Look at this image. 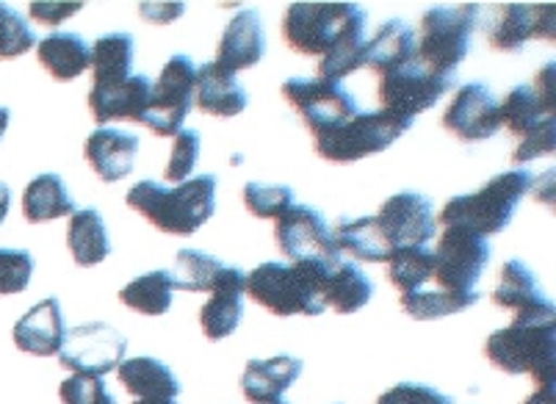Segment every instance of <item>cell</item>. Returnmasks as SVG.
Masks as SVG:
<instances>
[{"instance_id": "cb8c5ba5", "label": "cell", "mask_w": 556, "mask_h": 404, "mask_svg": "<svg viewBox=\"0 0 556 404\" xmlns=\"http://www.w3.org/2000/svg\"><path fill=\"white\" fill-rule=\"evenodd\" d=\"M150 89H153V84H150L148 75H130L123 84L92 86L89 109H92L100 128H105V123H114V119H134V123L141 125Z\"/></svg>"}, {"instance_id": "d4e9b609", "label": "cell", "mask_w": 556, "mask_h": 404, "mask_svg": "<svg viewBox=\"0 0 556 404\" xmlns=\"http://www.w3.org/2000/svg\"><path fill=\"white\" fill-rule=\"evenodd\" d=\"M194 100L202 114L230 119L239 117L241 111L247 109L250 94H247V89L239 84L236 75L222 70L216 62H208L197 70Z\"/></svg>"}, {"instance_id": "836d02e7", "label": "cell", "mask_w": 556, "mask_h": 404, "mask_svg": "<svg viewBox=\"0 0 556 404\" xmlns=\"http://www.w3.org/2000/svg\"><path fill=\"white\" fill-rule=\"evenodd\" d=\"M172 291H175V286H172L169 272L155 269L128 282L119 291V302L130 311L144 313V316H164L172 307Z\"/></svg>"}, {"instance_id": "f546056e", "label": "cell", "mask_w": 556, "mask_h": 404, "mask_svg": "<svg viewBox=\"0 0 556 404\" xmlns=\"http://www.w3.org/2000/svg\"><path fill=\"white\" fill-rule=\"evenodd\" d=\"M371 294L374 282L363 275L357 264L338 261L336 266L327 269L325 288H321V302H325V307L330 305L338 313H343V316H349V313H357L361 307H366Z\"/></svg>"}, {"instance_id": "277c9868", "label": "cell", "mask_w": 556, "mask_h": 404, "mask_svg": "<svg viewBox=\"0 0 556 404\" xmlns=\"http://www.w3.org/2000/svg\"><path fill=\"white\" fill-rule=\"evenodd\" d=\"M554 62L545 64L534 84L515 86L513 92L498 103L502 125H507L520 139L513 153L515 164L551 155L556 150V117H554Z\"/></svg>"}, {"instance_id": "d590c367", "label": "cell", "mask_w": 556, "mask_h": 404, "mask_svg": "<svg viewBox=\"0 0 556 404\" xmlns=\"http://www.w3.org/2000/svg\"><path fill=\"white\" fill-rule=\"evenodd\" d=\"M225 269L219 257L208 255L200 250H180L175 255V266H172V286L189 294H205L214 286L216 275Z\"/></svg>"}, {"instance_id": "74e56055", "label": "cell", "mask_w": 556, "mask_h": 404, "mask_svg": "<svg viewBox=\"0 0 556 404\" xmlns=\"http://www.w3.org/2000/svg\"><path fill=\"white\" fill-rule=\"evenodd\" d=\"M37 45L31 25L25 23L14 9L0 3V62H12Z\"/></svg>"}, {"instance_id": "7dc6e473", "label": "cell", "mask_w": 556, "mask_h": 404, "mask_svg": "<svg viewBox=\"0 0 556 404\" xmlns=\"http://www.w3.org/2000/svg\"><path fill=\"white\" fill-rule=\"evenodd\" d=\"M9 123H12V111L0 105V139H3V134H7Z\"/></svg>"}, {"instance_id": "bcb514c9", "label": "cell", "mask_w": 556, "mask_h": 404, "mask_svg": "<svg viewBox=\"0 0 556 404\" xmlns=\"http://www.w3.org/2000/svg\"><path fill=\"white\" fill-rule=\"evenodd\" d=\"M9 205H12V191H9L7 184H0V225H3V219H7Z\"/></svg>"}, {"instance_id": "f6af8a7d", "label": "cell", "mask_w": 556, "mask_h": 404, "mask_svg": "<svg viewBox=\"0 0 556 404\" xmlns=\"http://www.w3.org/2000/svg\"><path fill=\"white\" fill-rule=\"evenodd\" d=\"M523 404H556V388H538Z\"/></svg>"}, {"instance_id": "9a60e30c", "label": "cell", "mask_w": 556, "mask_h": 404, "mask_svg": "<svg viewBox=\"0 0 556 404\" xmlns=\"http://www.w3.org/2000/svg\"><path fill=\"white\" fill-rule=\"evenodd\" d=\"M377 225L386 236L391 250L402 247H427L438 233V222L432 214V200L418 191H399L382 202Z\"/></svg>"}, {"instance_id": "8fae6325", "label": "cell", "mask_w": 556, "mask_h": 404, "mask_svg": "<svg viewBox=\"0 0 556 404\" xmlns=\"http://www.w3.org/2000/svg\"><path fill=\"white\" fill-rule=\"evenodd\" d=\"M282 98L305 119L313 136L327 134L338 125L357 117V100L341 84L321 78H288L282 84Z\"/></svg>"}, {"instance_id": "ac0fdd59", "label": "cell", "mask_w": 556, "mask_h": 404, "mask_svg": "<svg viewBox=\"0 0 556 404\" xmlns=\"http://www.w3.org/2000/svg\"><path fill=\"white\" fill-rule=\"evenodd\" d=\"M493 302L504 311H513V321H556L554 302L543 296L532 269L523 261H507L498 275Z\"/></svg>"}, {"instance_id": "d6a6232c", "label": "cell", "mask_w": 556, "mask_h": 404, "mask_svg": "<svg viewBox=\"0 0 556 404\" xmlns=\"http://www.w3.org/2000/svg\"><path fill=\"white\" fill-rule=\"evenodd\" d=\"M89 50H92L89 67L94 73V86L123 84L130 78V64H134V37L130 34H105Z\"/></svg>"}, {"instance_id": "4dcf8cb0", "label": "cell", "mask_w": 556, "mask_h": 404, "mask_svg": "<svg viewBox=\"0 0 556 404\" xmlns=\"http://www.w3.org/2000/svg\"><path fill=\"white\" fill-rule=\"evenodd\" d=\"M75 202L70 197L67 186L59 175L53 172H45L39 178H34L31 184L25 186L23 194V216L25 222L31 225H42V222L62 219V216L75 214Z\"/></svg>"}, {"instance_id": "8992f818", "label": "cell", "mask_w": 556, "mask_h": 404, "mask_svg": "<svg viewBox=\"0 0 556 404\" xmlns=\"http://www.w3.org/2000/svg\"><path fill=\"white\" fill-rule=\"evenodd\" d=\"M484 357L504 374H532L538 388H554L556 321H513L488 338Z\"/></svg>"}, {"instance_id": "6da1fadb", "label": "cell", "mask_w": 556, "mask_h": 404, "mask_svg": "<svg viewBox=\"0 0 556 404\" xmlns=\"http://www.w3.org/2000/svg\"><path fill=\"white\" fill-rule=\"evenodd\" d=\"M366 12L357 3H291L282 37L302 55H321L318 78L341 84L363 67Z\"/></svg>"}, {"instance_id": "2e32d148", "label": "cell", "mask_w": 556, "mask_h": 404, "mask_svg": "<svg viewBox=\"0 0 556 404\" xmlns=\"http://www.w3.org/2000/svg\"><path fill=\"white\" fill-rule=\"evenodd\" d=\"M443 128L465 144L484 141L498 134L502 114H498V100L490 92V86L479 84V80L459 86L452 105L443 114Z\"/></svg>"}, {"instance_id": "ab89813d", "label": "cell", "mask_w": 556, "mask_h": 404, "mask_svg": "<svg viewBox=\"0 0 556 404\" xmlns=\"http://www.w3.org/2000/svg\"><path fill=\"white\" fill-rule=\"evenodd\" d=\"M197 159H200V134L197 130H180L172 144V155L164 166V175L169 184H186L194 172Z\"/></svg>"}, {"instance_id": "44dd1931", "label": "cell", "mask_w": 556, "mask_h": 404, "mask_svg": "<svg viewBox=\"0 0 556 404\" xmlns=\"http://www.w3.org/2000/svg\"><path fill=\"white\" fill-rule=\"evenodd\" d=\"M116 374L134 404H178V377L155 357H130L116 366Z\"/></svg>"}, {"instance_id": "e575fe53", "label": "cell", "mask_w": 556, "mask_h": 404, "mask_svg": "<svg viewBox=\"0 0 556 404\" xmlns=\"http://www.w3.org/2000/svg\"><path fill=\"white\" fill-rule=\"evenodd\" d=\"M434 250L429 247H402L388 257V277L402 294H416L432 280Z\"/></svg>"}, {"instance_id": "5bb4252c", "label": "cell", "mask_w": 556, "mask_h": 404, "mask_svg": "<svg viewBox=\"0 0 556 404\" xmlns=\"http://www.w3.org/2000/svg\"><path fill=\"white\" fill-rule=\"evenodd\" d=\"M275 222L277 250L288 261H294V264L296 261H318L325 266H336L341 261L325 216L311 205H296L294 202Z\"/></svg>"}, {"instance_id": "d6986e66", "label": "cell", "mask_w": 556, "mask_h": 404, "mask_svg": "<svg viewBox=\"0 0 556 404\" xmlns=\"http://www.w3.org/2000/svg\"><path fill=\"white\" fill-rule=\"evenodd\" d=\"M247 275L236 266H225L211 286V300L200 311V327L208 341H222L239 330L244 316Z\"/></svg>"}, {"instance_id": "b9f144b4", "label": "cell", "mask_w": 556, "mask_h": 404, "mask_svg": "<svg viewBox=\"0 0 556 404\" xmlns=\"http://www.w3.org/2000/svg\"><path fill=\"white\" fill-rule=\"evenodd\" d=\"M59 399L64 404H119L109 393L103 377H89V374H73L70 380H64Z\"/></svg>"}, {"instance_id": "60d3db41", "label": "cell", "mask_w": 556, "mask_h": 404, "mask_svg": "<svg viewBox=\"0 0 556 404\" xmlns=\"http://www.w3.org/2000/svg\"><path fill=\"white\" fill-rule=\"evenodd\" d=\"M34 277V255L28 250H0V294H23Z\"/></svg>"}, {"instance_id": "1f68e13d", "label": "cell", "mask_w": 556, "mask_h": 404, "mask_svg": "<svg viewBox=\"0 0 556 404\" xmlns=\"http://www.w3.org/2000/svg\"><path fill=\"white\" fill-rule=\"evenodd\" d=\"M67 247L73 252L75 264L84 266V269H92L109 257L111 241L98 209H80L70 216Z\"/></svg>"}, {"instance_id": "30bf717a", "label": "cell", "mask_w": 556, "mask_h": 404, "mask_svg": "<svg viewBox=\"0 0 556 404\" xmlns=\"http://www.w3.org/2000/svg\"><path fill=\"white\" fill-rule=\"evenodd\" d=\"M490 264L488 239H479L463 227H446L434 250V275L441 291L448 294H473L482 272Z\"/></svg>"}, {"instance_id": "9c48e42d", "label": "cell", "mask_w": 556, "mask_h": 404, "mask_svg": "<svg viewBox=\"0 0 556 404\" xmlns=\"http://www.w3.org/2000/svg\"><path fill=\"white\" fill-rule=\"evenodd\" d=\"M197 67L186 53H175L161 70V78L150 89L148 109L141 125H148L155 136H178L186 117L194 105Z\"/></svg>"}, {"instance_id": "7bdbcfd3", "label": "cell", "mask_w": 556, "mask_h": 404, "mask_svg": "<svg viewBox=\"0 0 556 404\" xmlns=\"http://www.w3.org/2000/svg\"><path fill=\"white\" fill-rule=\"evenodd\" d=\"M377 404H454V399L424 382H399L391 391L382 393Z\"/></svg>"}, {"instance_id": "484cf974", "label": "cell", "mask_w": 556, "mask_h": 404, "mask_svg": "<svg viewBox=\"0 0 556 404\" xmlns=\"http://www.w3.org/2000/svg\"><path fill=\"white\" fill-rule=\"evenodd\" d=\"M302 366L300 357L277 355L271 361H250L241 374V391L252 404H275L282 393L300 380Z\"/></svg>"}, {"instance_id": "7402d4cb", "label": "cell", "mask_w": 556, "mask_h": 404, "mask_svg": "<svg viewBox=\"0 0 556 404\" xmlns=\"http://www.w3.org/2000/svg\"><path fill=\"white\" fill-rule=\"evenodd\" d=\"M139 136L119 128H98L86 139L84 155L103 184H116L134 172Z\"/></svg>"}, {"instance_id": "f1b7e54d", "label": "cell", "mask_w": 556, "mask_h": 404, "mask_svg": "<svg viewBox=\"0 0 556 404\" xmlns=\"http://www.w3.org/2000/svg\"><path fill=\"white\" fill-rule=\"evenodd\" d=\"M37 55L39 64L55 80L67 84V80L78 78L84 70H89L92 50L84 42V37H78L75 31H55L37 45Z\"/></svg>"}, {"instance_id": "3957f363", "label": "cell", "mask_w": 556, "mask_h": 404, "mask_svg": "<svg viewBox=\"0 0 556 404\" xmlns=\"http://www.w3.org/2000/svg\"><path fill=\"white\" fill-rule=\"evenodd\" d=\"M330 266L318 261H296V264H261L244 280V294L275 316H321V288Z\"/></svg>"}, {"instance_id": "5b68a950", "label": "cell", "mask_w": 556, "mask_h": 404, "mask_svg": "<svg viewBox=\"0 0 556 404\" xmlns=\"http://www.w3.org/2000/svg\"><path fill=\"white\" fill-rule=\"evenodd\" d=\"M532 180L529 169L502 172L473 194L452 197L441 211V225L463 227V230L477 233L479 239L502 233L513 222L518 202L532 189Z\"/></svg>"}, {"instance_id": "8d00e7d4", "label": "cell", "mask_w": 556, "mask_h": 404, "mask_svg": "<svg viewBox=\"0 0 556 404\" xmlns=\"http://www.w3.org/2000/svg\"><path fill=\"white\" fill-rule=\"evenodd\" d=\"M479 302V291L473 294H448V291H416V294H402V311L409 319L429 321L443 319V316H454V313L468 311Z\"/></svg>"}, {"instance_id": "ba28073f", "label": "cell", "mask_w": 556, "mask_h": 404, "mask_svg": "<svg viewBox=\"0 0 556 404\" xmlns=\"http://www.w3.org/2000/svg\"><path fill=\"white\" fill-rule=\"evenodd\" d=\"M409 128H413V119L396 117L386 109L368 111V114H357L327 134H318L316 153L332 164H352V161H363L388 150Z\"/></svg>"}, {"instance_id": "4fadbf2b", "label": "cell", "mask_w": 556, "mask_h": 404, "mask_svg": "<svg viewBox=\"0 0 556 404\" xmlns=\"http://www.w3.org/2000/svg\"><path fill=\"white\" fill-rule=\"evenodd\" d=\"M128 341L119 330H114L105 321H89L67 330L59 352V366L75 374H89V377H105L125 361Z\"/></svg>"}, {"instance_id": "83f0119b", "label": "cell", "mask_w": 556, "mask_h": 404, "mask_svg": "<svg viewBox=\"0 0 556 404\" xmlns=\"http://www.w3.org/2000/svg\"><path fill=\"white\" fill-rule=\"evenodd\" d=\"M332 233V244H336L338 255H352L366 264H388L391 257V247H388L386 236L379 230L377 216H363V219H341Z\"/></svg>"}, {"instance_id": "52a82bcc", "label": "cell", "mask_w": 556, "mask_h": 404, "mask_svg": "<svg viewBox=\"0 0 556 404\" xmlns=\"http://www.w3.org/2000/svg\"><path fill=\"white\" fill-rule=\"evenodd\" d=\"M479 12L482 9L477 3L427 9L421 17V34L416 39V62L434 75L457 78V67L471 50Z\"/></svg>"}, {"instance_id": "e0dca14e", "label": "cell", "mask_w": 556, "mask_h": 404, "mask_svg": "<svg viewBox=\"0 0 556 404\" xmlns=\"http://www.w3.org/2000/svg\"><path fill=\"white\" fill-rule=\"evenodd\" d=\"M554 42V7H495L488 23V42L502 53H518L529 39Z\"/></svg>"}, {"instance_id": "ee69618b", "label": "cell", "mask_w": 556, "mask_h": 404, "mask_svg": "<svg viewBox=\"0 0 556 404\" xmlns=\"http://www.w3.org/2000/svg\"><path fill=\"white\" fill-rule=\"evenodd\" d=\"M75 12H80V3H31V7H28V14H31L37 23L50 25V28L64 23L67 17H73Z\"/></svg>"}, {"instance_id": "f35d334b", "label": "cell", "mask_w": 556, "mask_h": 404, "mask_svg": "<svg viewBox=\"0 0 556 404\" xmlns=\"http://www.w3.org/2000/svg\"><path fill=\"white\" fill-rule=\"evenodd\" d=\"M244 205L257 219H277L288 205H294V191L288 189V186L247 184Z\"/></svg>"}, {"instance_id": "c3c4849f", "label": "cell", "mask_w": 556, "mask_h": 404, "mask_svg": "<svg viewBox=\"0 0 556 404\" xmlns=\"http://www.w3.org/2000/svg\"><path fill=\"white\" fill-rule=\"evenodd\" d=\"M275 404H288V402H282V399H280V402H275Z\"/></svg>"}, {"instance_id": "ffe728a7", "label": "cell", "mask_w": 556, "mask_h": 404, "mask_svg": "<svg viewBox=\"0 0 556 404\" xmlns=\"http://www.w3.org/2000/svg\"><path fill=\"white\" fill-rule=\"evenodd\" d=\"M64 336H67V325H64L62 305H59L55 296H48V300H42L39 305H34L12 330L17 350L25 352V355L37 357L59 355V352H62Z\"/></svg>"}, {"instance_id": "7a4b0ae2", "label": "cell", "mask_w": 556, "mask_h": 404, "mask_svg": "<svg viewBox=\"0 0 556 404\" xmlns=\"http://www.w3.org/2000/svg\"><path fill=\"white\" fill-rule=\"evenodd\" d=\"M128 205L161 233L194 236L216 211V175H197L166 189L159 180H139L128 191Z\"/></svg>"}, {"instance_id": "7c38bea8", "label": "cell", "mask_w": 556, "mask_h": 404, "mask_svg": "<svg viewBox=\"0 0 556 404\" xmlns=\"http://www.w3.org/2000/svg\"><path fill=\"white\" fill-rule=\"evenodd\" d=\"M457 86V78H443V75L429 73L427 67L413 59L404 67L379 78V103L382 109L404 119H416L418 114L432 109L443 94H448Z\"/></svg>"}, {"instance_id": "4316f807", "label": "cell", "mask_w": 556, "mask_h": 404, "mask_svg": "<svg viewBox=\"0 0 556 404\" xmlns=\"http://www.w3.org/2000/svg\"><path fill=\"white\" fill-rule=\"evenodd\" d=\"M416 59V31L404 20H388L363 48V67L388 75Z\"/></svg>"}, {"instance_id": "603a6c76", "label": "cell", "mask_w": 556, "mask_h": 404, "mask_svg": "<svg viewBox=\"0 0 556 404\" xmlns=\"http://www.w3.org/2000/svg\"><path fill=\"white\" fill-rule=\"evenodd\" d=\"M263 53H266V37H263L261 17L252 9H241L222 34L219 48H216V64L236 75L239 70L255 67Z\"/></svg>"}]
</instances>
